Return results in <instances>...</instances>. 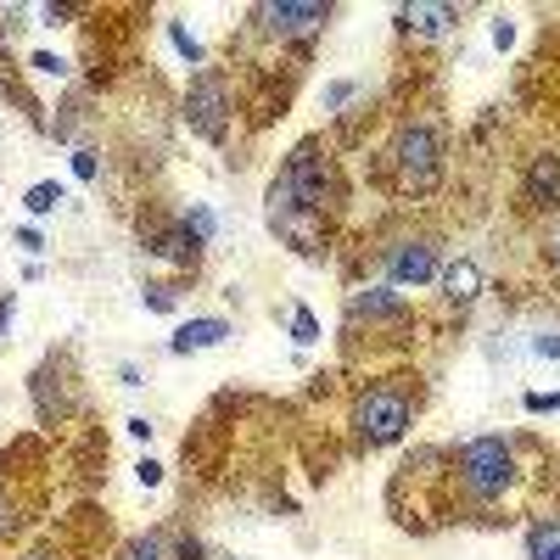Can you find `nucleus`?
Listing matches in <instances>:
<instances>
[{
  "label": "nucleus",
  "mask_w": 560,
  "mask_h": 560,
  "mask_svg": "<svg viewBox=\"0 0 560 560\" xmlns=\"http://www.w3.org/2000/svg\"><path fill=\"white\" fill-rule=\"evenodd\" d=\"M409 420H415V398H409V387H404V382H382V387L359 393V404H353L359 443H370V448L398 443V438L409 432Z\"/></svg>",
  "instance_id": "f257e3e1"
},
{
  "label": "nucleus",
  "mask_w": 560,
  "mask_h": 560,
  "mask_svg": "<svg viewBox=\"0 0 560 560\" xmlns=\"http://www.w3.org/2000/svg\"><path fill=\"white\" fill-rule=\"evenodd\" d=\"M459 482L465 493H471L477 504H493L510 493V482H516V454H510L504 438H477L459 448Z\"/></svg>",
  "instance_id": "f03ea898"
},
{
  "label": "nucleus",
  "mask_w": 560,
  "mask_h": 560,
  "mask_svg": "<svg viewBox=\"0 0 560 560\" xmlns=\"http://www.w3.org/2000/svg\"><path fill=\"white\" fill-rule=\"evenodd\" d=\"M280 185L303 202V208H314V213H325L337 197H342V185H337V168H331V158H319V147H298L292 158H287V168H280Z\"/></svg>",
  "instance_id": "7ed1b4c3"
},
{
  "label": "nucleus",
  "mask_w": 560,
  "mask_h": 560,
  "mask_svg": "<svg viewBox=\"0 0 560 560\" xmlns=\"http://www.w3.org/2000/svg\"><path fill=\"white\" fill-rule=\"evenodd\" d=\"M264 219H269V230L280 242H292L298 253H319V224H325V213H314V208H303L287 185H269V197H264Z\"/></svg>",
  "instance_id": "20e7f679"
},
{
  "label": "nucleus",
  "mask_w": 560,
  "mask_h": 560,
  "mask_svg": "<svg viewBox=\"0 0 560 560\" xmlns=\"http://www.w3.org/2000/svg\"><path fill=\"white\" fill-rule=\"evenodd\" d=\"M438 129L432 124H404L398 140H393V163H398V179L409 191H432L438 185Z\"/></svg>",
  "instance_id": "39448f33"
},
{
  "label": "nucleus",
  "mask_w": 560,
  "mask_h": 560,
  "mask_svg": "<svg viewBox=\"0 0 560 560\" xmlns=\"http://www.w3.org/2000/svg\"><path fill=\"white\" fill-rule=\"evenodd\" d=\"M185 124H191V135L202 140H224V124H230V90H224V73L219 68H202L191 79V96H185Z\"/></svg>",
  "instance_id": "423d86ee"
},
{
  "label": "nucleus",
  "mask_w": 560,
  "mask_h": 560,
  "mask_svg": "<svg viewBox=\"0 0 560 560\" xmlns=\"http://www.w3.org/2000/svg\"><path fill=\"white\" fill-rule=\"evenodd\" d=\"M258 23L275 34V39H303L314 28L331 23V7H298V0H269V7H258Z\"/></svg>",
  "instance_id": "0eeeda50"
},
{
  "label": "nucleus",
  "mask_w": 560,
  "mask_h": 560,
  "mask_svg": "<svg viewBox=\"0 0 560 560\" xmlns=\"http://www.w3.org/2000/svg\"><path fill=\"white\" fill-rule=\"evenodd\" d=\"M438 275V247L432 242H398L387 247V287H427Z\"/></svg>",
  "instance_id": "6e6552de"
},
{
  "label": "nucleus",
  "mask_w": 560,
  "mask_h": 560,
  "mask_svg": "<svg viewBox=\"0 0 560 560\" xmlns=\"http://www.w3.org/2000/svg\"><path fill=\"white\" fill-rule=\"evenodd\" d=\"M140 242H147V253H158V258H168V264H185V269L202 258V242L191 236V224H185V219H174V224H152Z\"/></svg>",
  "instance_id": "1a4fd4ad"
},
{
  "label": "nucleus",
  "mask_w": 560,
  "mask_h": 560,
  "mask_svg": "<svg viewBox=\"0 0 560 560\" xmlns=\"http://www.w3.org/2000/svg\"><path fill=\"white\" fill-rule=\"evenodd\" d=\"M522 197H527V208H538V213L560 208V158H555V152L533 158V168H527V185H522Z\"/></svg>",
  "instance_id": "9d476101"
},
{
  "label": "nucleus",
  "mask_w": 560,
  "mask_h": 560,
  "mask_svg": "<svg viewBox=\"0 0 560 560\" xmlns=\"http://www.w3.org/2000/svg\"><path fill=\"white\" fill-rule=\"evenodd\" d=\"M124 560H202L197 538H174V533H147L124 549Z\"/></svg>",
  "instance_id": "9b49d317"
},
{
  "label": "nucleus",
  "mask_w": 560,
  "mask_h": 560,
  "mask_svg": "<svg viewBox=\"0 0 560 560\" xmlns=\"http://www.w3.org/2000/svg\"><path fill=\"white\" fill-rule=\"evenodd\" d=\"M398 23L420 39H438L459 23V7H427V0H420V7H398Z\"/></svg>",
  "instance_id": "f8f14e48"
},
{
  "label": "nucleus",
  "mask_w": 560,
  "mask_h": 560,
  "mask_svg": "<svg viewBox=\"0 0 560 560\" xmlns=\"http://www.w3.org/2000/svg\"><path fill=\"white\" fill-rule=\"evenodd\" d=\"M443 298H448L454 308H471V303L482 298V269H477L471 258L448 264V269H443Z\"/></svg>",
  "instance_id": "ddd939ff"
},
{
  "label": "nucleus",
  "mask_w": 560,
  "mask_h": 560,
  "mask_svg": "<svg viewBox=\"0 0 560 560\" xmlns=\"http://www.w3.org/2000/svg\"><path fill=\"white\" fill-rule=\"evenodd\" d=\"M224 337H230L224 319H185L174 331V342H168V353H202V348H219Z\"/></svg>",
  "instance_id": "4468645a"
},
{
  "label": "nucleus",
  "mask_w": 560,
  "mask_h": 560,
  "mask_svg": "<svg viewBox=\"0 0 560 560\" xmlns=\"http://www.w3.org/2000/svg\"><path fill=\"white\" fill-rule=\"evenodd\" d=\"M348 314H353V319H398V314H404V298H398L393 287H376V292H359V298L348 303Z\"/></svg>",
  "instance_id": "2eb2a0df"
},
{
  "label": "nucleus",
  "mask_w": 560,
  "mask_h": 560,
  "mask_svg": "<svg viewBox=\"0 0 560 560\" xmlns=\"http://www.w3.org/2000/svg\"><path fill=\"white\" fill-rule=\"evenodd\" d=\"M527 560H560V516L527 527Z\"/></svg>",
  "instance_id": "dca6fc26"
},
{
  "label": "nucleus",
  "mask_w": 560,
  "mask_h": 560,
  "mask_svg": "<svg viewBox=\"0 0 560 560\" xmlns=\"http://www.w3.org/2000/svg\"><path fill=\"white\" fill-rule=\"evenodd\" d=\"M57 202H62V185H57V179H39V185H28V197H23V208H28L34 219L57 213Z\"/></svg>",
  "instance_id": "f3484780"
},
{
  "label": "nucleus",
  "mask_w": 560,
  "mask_h": 560,
  "mask_svg": "<svg viewBox=\"0 0 560 560\" xmlns=\"http://www.w3.org/2000/svg\"><path fill=\"white\" fill-rule=\"evenodd\" d=\"M179 219H185V224H191V236H197V242H202V247H208V242H213V230H219V219H213V213H208V208H202V202H191V208H185V213H179Z\"/></svg>",
  "instance_id": "a211bd4d"
},
{
  "label": "nucleus",
  "mask_w": 560,
  "mask_h": 560,
  "mask_svg": "<svg viewBox=\"0 0 560 560\" xmlns=\"http://www.w3.org/2000/svg\"><path fill=\"white\" fill-rule=\"evenodd\" d=\"M168 39H174V51H179L185 62H202V45H197V34L185 28V23H168Z\"/></svg>",
  "instance_id": "6ab92c4d"
},
{
  "label": "nucleus",
  "mask_w": 560,
  "mask_h": 560,
  "mask_svg": "<svg viewBox=\"0 0 560 560\" xmlns=\"http://www.w3.org/2000/svg\"><path fill=\"white\" fill-rule=\"evenodd\" d=\"M314 337H319V319H314L308 308H292V342H298V348H308Z\"/></svg>",
  "instance_id": "aec40b11"
},
{
  "label": "nucleus",
  "mask_w": 560,
  "mask_h": 560,
  "mask_svg": "<svg viewBox=\"0 0 560 560\" xmlns=\"http://www.w3.org/2000/svg\"><path fill=\"white\" fill-rule=\"evenodd\" d=\"M135 482H140V488H158V482H163V465H158V459H140V465H135Z\"/></svg>",
  "instance_id": "412c9836"
},
{
  "label": "nucleus",
  "mask_w": 560,
  "mask_h": 560,
  "mask_svg": "<svg viewBox=\"0 0 560 560\" xmlns=\"http://www.w3.org/2000/svg\"><path fill=\"white\" fill-rule=\"evenodd\" d=\"M73 174H79L84 185H90V179H96V174H102V163H96V152H73Z\"/></svg>",
  "instance_id": "4be33fe9"
},
{
  "label": "nucleus",
  "mask_w": 560,
  "mask_h": 560,
  "mask_svg": "<svg viewBox=\"0 0 560 560\" xmlns=\"http://www.w3.org/2000/svg\"><path fill=\"white\" fill-rule=\"evenodd\" d=\"M147 308L168 314V308H174V292H168V287H147Z\"/></svg>",
  "instance_id": "5701e85b"
},
{
  "label": "nucleus",
  "mask_w": 560,
  "mask_h": 560,
  "mask_svg": "<svg viewBox=\"0 0 560 560\" xmlns=\"http://www.w3.org/2000/svg\"><path fill=\"white\" fill-rule=\"evenodd\" d=\"M34 68H39V73H51V79H62V73H68V62H62V57H51V51H39V57H34Z\"/></svg>",
  "instance_id": "b1692460"
},
{
  "label": "nucleus",
  "mask_w": 560,
  "mask_h": 560,
  "mask_svg": "<svg viewBox=\"0 0 560 560\" xmlns=\"http://www.w3.org/2000/svg\"><path fill=\"white\" fill-rule=\"evenodd\" d=\"M527 409L544 415V409H560V393H527Z\"/></svg>",
  "instance_id": "393cba45"
},
{
  "label": "nucleus",
  "mask_w": 560,
  "mask_h": 560,
  "mask_svg": "<svg viewBox=\"0 0 560 560\" xmlns=\"http://www.w3.org/2000/svg\"><path fill=\"white\" fill-rule=\"evenodd\" d=\"M533 353L538 359H560V337H533Z\"/></svg>",
  "instance_id": "a878e982"
},
{
  "label": "nucleus",
  "mask_w": 560,
  "mask_h": 560,
  "mask_svg": "<svg viewBox=\"0 0 560 560\" xmlns=\"http://www.w3.org/2000/svg\"><path fill=\"white\" fill-rule=\"evenodd\" d=\"M510 39H516V23H510V18H499V23H493V45H499V51H504Z\"/></svg>",
  "instance_id": "bb28decb"
},
{
  "label": "nucleus",
  "mask_w": 560,
  "mask_h": 560,
  "mask_svg": "<svg viewBox=\"0 0 560 560\" xmlns=\"http://www.w3.org/2000/svg\"><path fill=\"white\" fill-rule=\"evenodd\" d=\"M18 242H23L28 253H39V247H45V236H39V230H34V224H23V230H18Z\"/></svg>",
  "instance_id": "cd10ccee"
},
{
  "label": "nucleus",
  "mask_w": 560,
  "mask_h": 560,
  "mask_svg": "<svg viewBox=\"0 0 560 560\" xmlns=\"http://www.w3.org/2000/svg\"><path fill=\"white\" fill-rule=\"evenodd\" d=\"M353 96V84H331V90H325V107H342Z\"/></svg>",
  "instance_id": "c85d7f7f"
},
{
  "label": "nucleus",
  "mask_w": 560,
  "mask_h": 560,
  "mask_svg": "<svg viewBox=\"0 0 560 560\" xmlns=\"http://www.w3.org/2000/svg\"><path fill=\"white\" fill-rule=\"evenodd\" d=\"M129 438L147 443V438H152V420H147V415H135V420H129Z\"/></svg>",
  "instance_id": "c756f323"
},
{
  "label": "nucleus",
  "mask_w": 560,
  "mask_h": 560,
  "mask_svg": "<svg viewBox=\"0 0 560 560\" xmlns=\"http://www.w3.org/2000/svg\"><path fill=\"white\" fill-rule=\"evenodd\" d=\"M0 331H12V298H0Z\"/></svg>",
  "instance_id": "7c9ffc66"
},
{
  "label": "nucleus",
  "mask_w": 560,
  "mask_h": 560,
  "mask_svg": "<svg viewBox=\"0 0 560 560\" xmlns=\"http://www.w3.org/2000/svg\"><path fill=\"white\" fill-rule=\"evenodd\" d=\"M549 258H555V269H560V230H555V242H549Z\"/></svg>",
  "instance_id": "2f4dec72"
},
{
  "label": "nucleus",
  "mask_w": 560,
  "mask_h": 560,
  "mask_svg": "<svg viewBox=\"0 0 560 560\" xmlns=\"http://www.w3.org/2000/svg\"><path fill=\"white\" fill-rule=\"evenodd\" d=\"M23 560H51V555H23Z\"/></svg>",
  "instance_id": "473e14b6"
}]
</instances>
